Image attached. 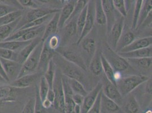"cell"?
I'll return each mask as SVG.
<instances>
[{"instance_id": "30bf717a", "label": "cell", "mask_w": 152, "mask_h": 113, "mask_svg": "<svg viewBox=\"0 0 152 113\" xmlns=\"http://www.w3.org/2000/svg\"><path fill=\"white\" fill-rule=\"evenodd\" d=\"M103 88V85L98 83L94 89L84 97L83 104L81 106V113H88L94 105L97 96Z\"/></svg>"}, {"instance_id": "60d3db41", "label": "cell", "mask_w": 152, "mask_h": 113, "mask_svg": "<svg viewBox=\"0 0 152 113\" xmlns=\"http://www.w3.org/2000/svg\"><path fill=\"white\" fill-rule=\"evenodd\" d=\"M143 0H137L136 1L135 6L133 12V18H132V28L133 30H136L137 25L138 22V20L139 18L140 13L143 4Z\"/></svg>"}, {"instance_id": "e575fe53", "label": "cell", "mask_w": 152, "mask_h": 113, "mask_svg": "<svg viewBox=\"0 0 152 113\" xmlns=\"http://www.w3.org/2000/svg\"><path fill=\"white\" fill-rule=\"evenodd\" d=\"M23 14L21 10H18L15 12L9 13L6 15L0 18V26L7 25L15 21L17 19L20 18Z\"/></svg>"}, {"instance_id": "44dd1931", "label": "cell", "mask_w": 152, "mask_h": 113, "mask_svg": "<svg viewBox=\"0 0 152 113\" xmlns=\"http://www.w3.org/2000/svg\"><path fill=\"white\" fill-rule=\"evenodd\" d=\"M120 56L124 59H136L142 58H148L152 57V46L141 49L139 50H134L127 53H117Z\"/></svg>"}, {"instance_id": "8d00e7d4", "label": "cell", "mask_w": 152, "mask_h": 113, "mask_svg": "<svg viewBox=\"0 0 152 113\" xmlns=\"http://www.w3.org/2000/svg\"><path fill=\"white\" fill-rule=\"evenodd\" d=\"M81 43H82L83 50L93 57L96 51V44L94 39L92 38H85Z\"/></svg>"}, {"instance_id": "680465c9", "label": "cell", "mask_w": 152, "mask_h": 113, "mask_svg": "<svg viewBox=\"0 0 152 113\" xmlns=\"http://www.w3.org/2000/svg\"><path fill=\"white\" fill-rule=\"evenodd\" d=\"M7 104V103L5 102H3V101L0 100V110L1 109V108H2V107L4 106V104Z\"/></svg>"}, {"instance_id": "7a4b0ae2", "label": "cell", "mask_w": 152, "mask_h": 113, "mask_svg": "<svg viewBox=\"0 0 152 113\" xmlns=\"http://www.w3.org/2000/svg\"><path fill=\"white\" fill-rule=\"evenodd\" d=\"M43 41L38 44V46L32 52L30 56L27 58L25 62L23 63L18 78L23 76L33 74L38 69L40 56L43 48Z\"/></svg>"}, {"instance_id": "d590c367", "label": "cell", "mask_w": 152, "mask_h": 113, "mask_svg": "<svg viewBox=\"0 0 152 113\" xmlns=\"http://www.w3.org/2000/svg\"><path fill=\"white\" fill-rule=\"evenodd\" d=\"M86 5L83 8L82 12L79 14L77 17V19L76 21V25H77V34L78 36V38L81 36L82 32L85 24L86 16L88 13V5Z\"/></svg>"}, {"instance_id": "b9f144b4", "label": "cell", "mask_w": 152, "mask_h": 113, "mask_svg": "<svg viewBox=\"0 0 152 113\" xmlns=\"http://www.w3.org/2000/svg\"><path fill=\"white\" fill-rule=\"evenodd\" d=\"M89 2V1H86V0H79L77 1L76 2V5L74 8V10L73 11V13L72 14L69 19L68 20V22H70L71 20L75 19L76 17H78L79 14L82 12L83 8L86 7ZM67 22V23H68Z\"/></svg>"}, {"instance_id": "7402d4cb", "label": "cell", "mask_w": 152, "mask_h": 113, "mask_svg": "<svg viewBox=\"0 0 152 113\" xmlns=\"http://www.w3.org/2000/svg\"><path fill=\"white\" fill-rule=\"evenodd\" d=\"M60 12H57L54 14L52 18L45 26V32L42 37V40L43 42L45 41L47 38H48L51 36L54 35V34L56 33L58 30V23L60 17Z\"/></svg>"}, {"instance_id": "9a60e30c", "label": "cell", "mask_w": 152, "mask_h": 113, "mask_svg": "<svg viewBox=\"0 0 152 113\" xmlns=\"http://www.w3.org/2000/svg\"><path fill=\"white\" fill-rule=\"evenodd\" d=\"M54 52V50H52L49 48L47 41L45 40L43 41V48L40 56L38 70H43L45 72V71L49 62L53 59Z\"/></svg>"}, {"instance_id": "8992f818", "label": "cell", "mask_w": 152, "mask_h": 113, "mask_svg": "<svg viewBox=\"0 0 152 113\" xmlns=\"http://www.w3.org/2000/svg\"><path fill=\"white\" fill-rule=\"evenodd\" d=\"M53 90L55 93V99L53 105L55 109L61 113H65V97L61 78L55 74L53 85Z\"/></svg>"}, {"instance_id": "6da1fadb", "label": "cell", "mask_w": 152, "mask_h": 113, "mask_svg": "<svg viewBox=\"0 0 152 113\" xmlns=\"http://www.w3.org/2000/svg\"><path fill=\"white\" fill-rule=\"evenodd\" d=\"M148 79V77L142 75L129 76L116 82V87L123 97L131 93L141 84L147 82Z\"/></svg>"}, {"instance_id": "7dc6e473", "label": "cell", "mask_w": 152, "mask_h": 113, "mask_svg": "<svg viewBox=\"0 0 152 113\" xmlns=\"http://www.w3.org/2000/svg\"><path fill=\"white\" fill-rule=\"evenodd\" d=\"M35 113H45V109L42 105V101L40 97L37 88L35 98Z\"/></svg>"}, {"instance_id": "d6a6232c", "label": "cell", "mask_w": 152, "mask_h": 113, "mask_svg": "<svg viewBox=\"0 0 152 113\" xmlns=\"http://www.w3.org/2000/svg\"><path fill=\"white\" fill-rule=\"evenodd\" d=\"M129 64H133L143 69H148L152 66V57L136 59H126Z\"/></svg>"}, {"instance_id": "f1b7e54d", "label": "cell", "mask_w": 152, "mask_h": 113, "mask_svg": "<svg viewBox=\"0 0 152 113\" xmlns=\"http://www.w3.org/2000/svg\"><path fill=\"white\" fill-rule=\"evenodd\" d=\"M45 25H41L37 27L32 28L28 32H27L25 35H23L21 38H20L18 40L20 41H31L32 40L35 39V38L40 37V35H43L45 32Z\"/></svg>"}, {"instance_id": "c3c4849f", "label": "cell", "mask_w": 152, "mask_h": 113, "mask_svg": "<svg viewBox=\"0 0 152 113\" xmlns=\"http://www.w3.org/2000/svg\"><path fill=\"white\" fill-rule=\"evenodd\" d=\"M102 93V89L97 96L96 100L95 101L94 105L88 113H101V96Z\"/></svg>"}, {"instance_id": "681fc988", "label": "cell", "mask_w": 152, "mask_h": 113, "mask_svg": "<svg viewBox=\"0 0 152 113\" xmlns=\"http://www.w3.org/2000/svg\"><path fill=\"white\" fill-rule=\"evenodd\" d=\"M45 40L47 42V44H48L49 48L53 50H55L57 48V46L59 44V42H60L59 38L55 35L49 37Z\"/></svg>"}, {"instance_id": "9c48e42d", "label": "cell", "mask_w": 152, "mask_h": 113, "mask_svg": "<svg viewBox=\"0 0 152 113\" xmlns=\"http://www.w3.org/2000/svg\"><path fill=\"white\" fill-rule=\"evenodd\" d=\"M3 69L6 74L9 82L15 80L19 75L22 64L16 61H10L0 58Z\"/></svg>"}, {"instance_id": "bcb514c9", "label": "cell", "mask_w": 152, "mask_h": 113, "mask_svg": "<svg viewBox=\"0 0 152 113\" xmlns=\"http://www.w3.org/2000/svg\"><path fill=\"white\" fill-rule=\"evenodd\" d=\"M18 9L14 6H11L3 3H0V18L6 15L9 13L15 12Z\"/></svg>"}, {"instance_id": "74e56055", "label": "cell", "mask_w": 152, "mask_h": 113, "mask_svg": "<svg viewBox=\"0 0 152 113\" xmlns=\"http://www.w3.org/2000/svg\"><path fill=\"white\" fill-rule=\"evenodd\" d=\"M54 14H49L47 15H45V17L39 18V19H36L35 20H33L30 23H28L26 24L23 26H22L19 30H24V29H27V28H32L34 27H37L42 25L45 23V22H47V20H50L51 18H52Z\"/></svg>"}, {"instance_id": "d6986e66", "label": "cell", "mask_w": 152, "mask_h": 113, "mask_svg": "<svg viewBox=\"0 0 152 113\" xmlns=\"http://www.w3.org/2000/svg\"><path fill=\"white\" fill-rule=\"evenodd\" d=\"M102 92L108 99L114 101L120 106L122 103L123 96L121 95L116 86L108 82L107 84L102 88Z\"/></svg>"}, {"instance_id": "db71d44e", "label": "cell", "mask_w": 152, "mask_h": 113, "mask_svg": "<svg viewBox=\"0 0 152 113\" xmlns=\"http://www.w3.org/2000/svg\"><path fill=\"white\" fill-rule=\"evenodd\" d=\"M46 99L50 101V102H51L52 103V104H53L54 101L55 99V93L53 89H49V91L48 92V93L47 94Z\"/></svg>"}, {"instance_id": "5bb4252c", "label": "cell", "mask_w": 152, "mask_h": 113, "mask_svg": "<svg viewBox=\"0 0 152 113\" xmlns=\"http://www.w3.org/2000/svg\"><path fill=\"white\" fill-rule=\"evenodd\" d=\"M77 1L71 0L68 1L61 10H60V17L58 23V29H62L66 24L73 13Z\"/></svg>"}, {"instance_id": "f546056e", "label": "cell", "mask_w": 152, "mask_h": 113, "mask_svg": "<svg viewBox=\"0 0 152 113\" xmlns=\"http://www.w3.org/2000/svg\"><path fill=\"white\" fill-rule=\"evenodd\" d=\"M152 11V1L151 0H147L144 1L143 4L142 5V7L140 13L139 18L138 20L137 25L136 29L139 28L142 25V23L144 22V21L145 20L147 17L148 16L149 14Z\"/></svg>"}, {"instance_id": "f6af8a7d", "label": "cell", "mask_w": 152, "mask_h": 113, "mask_svg": "<svg viewBox=\"0 0 152 113\" xmlns=\"http://www.w3.org/2000/svg\"><path fill=\"white\" fill-rule=\"evenodd\" d=\"M114 8L116 9L118 12L121 14V17H126L127 16V12L126 2L124 0H114L113 1Z\"/></svg>"}, {"instance_id": "d4e9b609", "label": "cell", "mask_w": 152, "mask_h": 113, "mask_svg": "<svg viewBox=\"0 0 152 113\" xmlns=\"http://www.w3.org/2000/svg\"><path fill=\"white\" fill-rule=\"evenodd\" d=\"M31 41H9L0 43V48L16 52H19L20 50L24 48L26 46L30 44Z\"/></svg>"}, {"instance_id": "f907efd6", "label": "cell", "mask_w": 152, "mask_h": 113, "mask_svg": "<svg viewBox=\"0 0 152 113\" xmlns=\"http://www.w3.org/2000/svg\"><path fill=\"white\" fill-rule=\"evenodd\" d=\"M21 113H35V99L28 101Z\"/></svg>"}, {"instance_id": "94428289", "label": "cell", "mask_w": 152, "mask_h": 113, "mask_svg": "<svg viewBox=\"0 0 152 113\" xmlns=\"http://www.w3.org/2000/svg\"><path fill=\"white\" fill-rule=\"evenodd\" d=\"M0 80H4V79L2 78V77L0 76Z\"/></svg>"}, {"instance_id": "ffe728a7", "label": "cell", "mask_w": 152, "mask_h": 113, "mask_svg": "<svg viewBox=\"0 0 152 113\" xmlns=\"http://www.w3.org/2000/svg\"><path fill=\"white\" fill-rule=\"evenodd\" d=\"M38 77L39 74L37 73H33L31 74L23 76L12 82L10 85L15 88L20 89L27 88L36 82Z\"/></svg>"}, {"instance_id": "6f0895ef", "label": "cell", "mask_w": 152, "mask_h": 113, "mask_svg": "<svg viewBox=\"0 0 152 113\" xmlns=\"http://www.w3.org/2000/svg\"><path fill=\"white\" fill-rule=\"evenodd\" d=\"M146 90L149 93H152V82H151V81L148 83L146 86Z\"/></svg>"}, {"instance_id": "4fadbf2b", "label": "cell", "mask_w": 152, "mask_h": 113, "mask_svg": "<svg viewBox=\"0 0 152 113\" xmlns=\"http://www.w3.org/2000/svg\"><path fill=\"white\" fill-rule=\"evenodd\" d=\"M60 56H62L64 59L74 64L83 71H86L87 70L86 65L85 63L83 58L78 55L76 52L69 50H61L58 52Z\"/></svg>"}, {"instance_id": "cb8c5ba5", "label": "cell", "mask_w": 152, "mask_h": 113, "mask_svg": "<svg viewBox=\"0 0 152 113\" xmlns=\"http://www.w3.org/2000/svg\"><path fill=\"white\" fill-rule=\"evenodd\" d=\"M101 109L106 110V113H118L121 112L120 106L114 101L108 99L103 92L101 96Z\"/></svg>"}, {"instance_id": "e0dca14e", "label": "cell", "mask_w": 152, "mask_h": 113, "mask_svg": "<svg viewBox=\"0 0 152 113\" xmlns=\"http://www.w3.org/2000/svg\"><path fill=\"white\" fill-rule=\"evenodd\" d=\"M42 41V38L40 37H38L32 40L30 44L26 46L24 48H23L18 52L17 62L21 64H23V63L25 62L27 58L30 56L32 52L38 46V44Z\"/></svg>"}, {"instance_id": "4dcf8cb0", "label": "cell", "mask_w": 152, "mask_h": 113, "mask_svg": "<svg viewBox=\"0 0 152 113\" xmlns=\"http://www.w3.org/2000/svg\"><path fill=\"white\" fill-rule=\"evenodd\" d=\"M95 2V21L98 25H106L107 20L106 15L102 5L101 1L98 0Z\"/></svg>"}, {"instance_id": "ee69618b", "label": "cell", "mask_w": 152, "mask_h": 113, "mask_svg": "<svg viewBox=\"0 0 152 113\" xmlns=\"http://www.w3.org/2000/svg\"><path fill=\"white\" fill-rule=\"evenodd\" d=\"M49 89L50 88H49L48 84L46 81L44 76L41 77L40 80V87H39V89H38V91L42 101L45 100L46 99L47 94L48 93Z\"/></svg>"}, {"instance_id": "ac0fdd59", "label": "cell", "mask_w": 152, "mask_h": 113, "mask_svg": "<svg viewBox=\"0 0 152 113\" xmlns=\"http://www.w3.org/2000/svg\"><path fill=\"white\" fill-rule=\"evenodd\" d=\"M102 5L106 15L108 31H110L115 21V13L112 0H102Z\"/></svg>"}, {"instance_id": "8fae6325", "label": "cell", "mask_w": 152, "mask_h": 113, "mask_svg": "<svg viewBox=\"0 0 152 113\" xmlns=\"http://www.w3.org/2000/svg\"><path fill=\"white\" fill-rule=\"evenodd\" d=\"M61 79L65 97V113H74L76 104L72 99L73 93L68 84L67 78L63 76Z\"/></svg>"}, {"instance_id": "1f68e13d", "label": "cell", "mask_w": 152, "mask_h": 113, "mask_svg": "<svg viewBox=\"0 0 152 113\" xmlns=\"http://www.w3.org/2000/svg\"><path fill=\"white\" fill-rule=\"evenodd\" d=\"M134 40V35L132 32H126L123 35H121L116 48V52L118 53L122 49L128 46L129 44H131Z\"/></svg>"}, {"instance_id": "6125c7cd", "label": "cell", "mask_w": 152, "mask_h": 113, "mask_svg": "<svg viewBox=\"0 0 152 113\" xmlns=\"http://www.w3.org/2000/svg\"></svg>"}, {"instance_id": "4316f807", "label": "cell", "mask_w": 152, "mask_h": 113, "mask_svg": "<svg viewBox=\"0 0 152 113\" xmlns=\"http://www.w3.org/2000/svg\"><path fill=\"white\" fill-rule=\"evenodd\" d=\"M101 54V53L95 51L89 66L90 70L94 75L99 76L103 71Z\"/></svg>"}, {"instance_id": "836d02e7", "label": "cell", "mask_w": 152, "mask_h": 113, "mask_svg": "<svg viewBox=\"0 0 152 113\" xmlns=\"http://www.w3.org/2000/svg\"><path fill=\"white\" fill-rule=\"evenodd\" d=\"M67 80L73 93L80 94L83 97H85L88 93L81 82L69 78H67Z\"/></svg>"}, {"instance_id": "7bdbcfd3", "label": "cell", "mask_w": 152, "mask_h": 113, "mask_svg": "<svg viewBox=\"0 0 152 113\" xmlns=\"http://www.w3.org/2000/svg\"><path fill=\"white\" fill-rule=\"evenodd\" d=\"M18 54V52L0 48V58L17 62Z\"/></svg>"}, {"instance_id": "ba28073f", "label": "cell", "mask_w": 152, "mask_h": 113, "mask_svg": "<svg viewBox=\"0 0 152 113\" xmlns=\"http://www.w3.org/2000/svg\"><path fill=\"white\" fill-rule=\"evenodd\" d=\"M124 18L123 17H118L115 19L113 26L111 27L110 30V44L109 45L110 48L114 50L116 49L118 43L121 38V36L123 33V28H124Z\"/></svg>"}, {"instance_id": "3957f363", "label": "cell", "mask_w": 152, "mask_h": 113, "mask_svg": "<svg viewBox=\"0 0 152 113\" xmlns=\"http://www.w3.org/2000/svg\"><path fill=\"white\" fill-rule=\"evenodd\" d=\"M103 56L115 71H123L129 67L130 64L128 62L127 59L120 56L115 51L112 49L108 45H107L106 46V54H103Z\"/></svg>"}, {"instance_id": "484cf974", "label": "cell", "mask_w": 152, "mask_h": 113, "mask_svg": "<svg viewBox=\"0 0 152 113\" xmlns=\"http://www.w3.org/2000/svg\"><path fill=\"white\" fill-rule=\"evenodd\" d=\"M56 64L54 60L52 59L49 62L47 68L45 71L44 77L47 82L50 89H53V82L55 77V74L56 72Z\"/></svg>"}, {"instance_id": "2e32d148", "label": "cell", "mask_w": 152, "mask_h": 113, "mask_svg": "<svg viewBox=\"0 0 152 113\" xmlns=\"http://www.w3.org/2000/svg\"><path fill=\"white\" fill-rule=\"evenodd\" d=\"M152 36L140 38L134 40L131 44L122 49L118 53H127L134 50L144 49L152 46Z\"/></svg>"}, {"instance_id": "5b68a950", "label": "cell", "mask_w": 152, "mask_h": 113, "mask_svg": "<svg viewBox=\"0 0 152 113\" xmlns=\"http://www.w3.org/2000/svg\"><path fill=\"white\" fill-rule=\"evenodd\" d=\"M61 58L62 59L60 60L61 62H58L59 63L60 68L64 76L69 79H75L81 83L83 79H84V74L83 70L74 64L66 61L62 56Z\"/></svg>"}, {"instance_id": "11a10c76", "label": "cell", "mask_w": 152, "mask_h": 113, "mask_svg": "<svg viewBox=\"0 0 152 113\" xmlns=\"http://www.w3.org/2000/svg\"><path fill=\"white\" fill-rule=\"evenodd\" d=\"M0 76L2 77V78L4 79V81L9 82V80L7 76L5 71H4V70L3 69V67H2V65L1 61H0Z\"/></svg>"}, {"instance_id": "7c38bea8", "label": "cell", "mask_w": 152, "mask_h": 113, "mask_svg": "<svg viewBox=\"0 0 152 113\" xmlns=\"http://www.w3.org/2000/svg\"><path fill=\"white\" fill-rule=\"evenodd\" d=\"M21 89L11 85L0 86V100L6 103L16 101Z\"/></svg>"}, {"instance_id": "91938a15", "label": "cell", "mask_w": 152, "mask_h": 113, "mask_svg": "<svg viewBox=\"0 0 152 113\" xmlns=\"http://www.w3.org/2000/svg\"><path fill=\"white\" fill-rule=\"evenodd\" d=\"M145 113H152V111H151V110H148V111H147Z\"/></svg>"}, {"instance_id": "603a6c76", "label": "cell", "mask_w": 152, "mask_h": 113, "mask_svg": "<svg viewBox=\"0 0 152 113\" xmlns=\"http://www.w3.org/2000/svg\"><path fill=\"white\" fill-rule=\"evenodd\" d=\"M21 17L10 24L0 26V43L4 42L15 32Z\"/></svg>"}, {"instance_id": "52a82bcc", "label": "cell", "mask_w": 152, "mask_h": 113, "mask_svg": "<svg viewBox=\"0 0 152 113\" xmlns=\"http://www.w3.org/2000/svg\"><path fill=\"white\" fill-rule=\"evenodd\" d=\"M88 13L86 16V19L85 24L84 25L82 33L81 36L78 38L77 41V45H79L81 43L83 39L86 38L92 29L95 23V2L94 1H89L88 2Z\"/></svg>"}, {"instance_id": "816d5d0a", "label": "cell", "mask_w": 152, "mask_h": 113, "mask_svg": "<svg viewBox=\"0 0 152 113\" xmlns=\"http://www.w3.org/2000/svg\"><path fill=\"white\" fill-rule=\"evenodd\" d=\"M18 4L23 7H28L31 9H35L39 8L38 5L34 1L32 0H18L17 1Z\"/></svg>"}, {"instance_id": "ab89813d", "label": "cell", "mask_w": 152, "mask_h": 113, "mask_svg": "<svg viewBox=\"0 0 152 113\" xmlns=\"http://www.w3.org/2000/svg\"><path fill=\"white\" fill-rule=\"evenodd\" d=\"M139 109V105L136 99L133 96H131L125 105V112L127 113H137Z\"/></svg>"}, {"instance_id": "83f0119b", "label": "cell", "mask_w": 152, "mask_h": 113, "mask_svg": "<svg viewBox=\"0 0 152 113\" xmlns=\"http://www.w3.org/2000/svg\"><path fill=\"white\" fill-rule=\"evenodd\" d=\"M101 59L102 64V69L106 76L108 82L112 83L114 85L116 86V82L115 81L114 78L115 71L112 67V66L110 65V64L108 63V62L105 58L102 53H101Z\"/></svg>"}, {"instance_id": "f35d334b", "label": "cell", "mask_w": 152, "mask_h": 113, "mask_svg": "<svg viewBox=\"0 0 152 113\" xmlns=\"http://www.w3.org/2000/svg\"><path fill=\"white\" fill-rule=\"evenodd\" d=\"M76 21L77 20H75V18L74 20L72 19L67 23V25H65L64 27V38L68 39L77 33Z\"/></svg>"}, {"instance_id": "f5cc1de1", "label": "cell", "mask_w": 152, "mask_h": 113, "mask_svg": "<svg viewBox=\"0 0 152 113\" xmlns=\"http://www.w3.org/2000/svg\"><path fill=\"white\" fill-rule=\"evenodd\" d=\"M84 97H83L80 94H75V93H73V96H72V99H73V101H74L75 104L76 105H80V106L82 105Z\"/></svg>"}, {"instance_id": "9f6ffc18", "label": "cell", "mask_w": 152, "mask_h": 113, "mask_svg": "<svg viewBox=\"0 0 152 113\" xmlns=\"http://www.w3.org/2000/svg\"><path fill=\"white\" fill-rule=\"evenodd\" d=\"M42 105L45 109H48L51 107L53 104L50 101L45 99V100L42 101Z\"/></svg>"}, {"instance_id": "277c9868", "label": "cell", "mask_w": 152, "mask_h": 113, "mask_svg": "<svg viewBox=\"0 0 152 113\" xmlns=\"http://www.w3.org/2000/svg\"><path fill=\"white\" fill-rule=\"evenodd\" d=\"M60 12V9H42V8L31 9L30 11H28L26 14L23 18L22 17H21V19L17 25L15 32L19 30V28H20L22 26H23L26 24L30 23L33 20L41 18L45 15L55 14Z\"/></svg>"}]
</instances>
